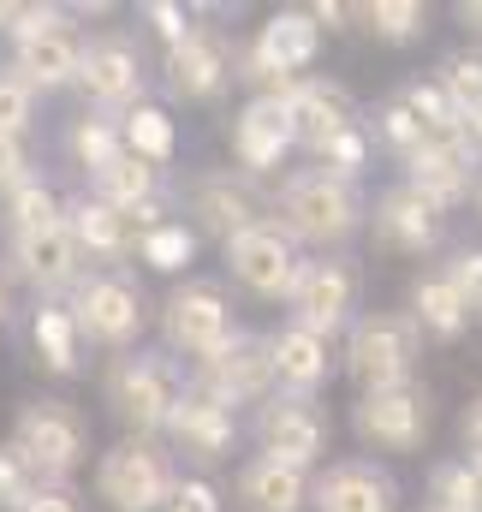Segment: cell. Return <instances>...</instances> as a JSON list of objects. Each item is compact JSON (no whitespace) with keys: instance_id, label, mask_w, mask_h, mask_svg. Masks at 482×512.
<instances>
[{"instance_id":"46","label":"cell","mask_w":482,"mask_h":512,"mask_svg":"<svg viewBox=\"0 0 482 512\" xmlns=\"http://www.w3.org/2000/svg\"><path fill=\"white\" fill-rule=\"evenodd\" d=\"M459 429H465V447H471V459H482V393L465 405V423H459Z\"/></svg>"},{"instance_id":"24","label":"cell","mask_w":482,"mask_h":512,"mask_svg":"<svg viewBox=\"0 0 482 512\" xmlns=\"http://www.w3.org/2000/svg\"><path fill=\"white\" fill-rule=\"evenodd\" d=\"M78 268H84V256H78L72 233H66V215H60L54 227H42V233L12 239V274H18V280H30L36 292L78 286Z\"/></svg>"},{"instance_id":"1","label":"cell","mask_w":482,"mask_h":512,"mask_svg":"<svg viewBox=\"0 0 482 512\" xmlns=\"http://www.w3.org/2000/svg\"><path fill=\"white\" fill-rule=\"evenodd\" d=\"M268 221H280L292 245L334 251V245H346L363 227V197H358V185H340V179H328L322 167H304V173H292V179L280 185Z\"/></svg>"},{"instance_id":"36","label":"cell","mask_w":482,"mask_h":512,"mask_svg":"<svg viewBox=\"0 0 482 512\" xmlns=\"http://www.w3.org/2000/svg\"><path fill=\"white\" fill-rule=\"evenodd\" d=\"M429 512H482L477 483H471V459H441L429 471Z\"/></svg>"},{"instance_id":"9","label":"cell","mask_w":482,"mask_h":512,"mask_svg":"<svg viewBox=\"0 0 482 512\" xmlns=\"http://www.w3.org/2000/svg\"><path fill=\"white\" fill-rule=\"evenodd\" d=\"M358 292H363V274L352 256H304L286 304H292V322L334 340L340 328H352V310H358Z\"/></svg>"},{"instance_id":"40","label":"cell","mask_w":482,"mask_h":512,"mask_svg":"<svg viewBox=\"0 0 482 512\" xmlns=\"http://www.w3.org/2000/svg\"><path fill=\"white\" fill-rule=\"evenodd\" d=\"M36 489H42V483L30 477V465H24L12 447H0V512H18Z\"/></svg>"},{"instance_id":"25","label":"cell","mask_w":482,"mask_h":512,"mask_svg":"<svg viewBox=\"0 0 482 512\" xmlns=\"http://www.w3.org/2000/svg\"><path fill=\"white\" fill-rule=\"evenodd\" d=\"M239 507L244 512H304L310 507V471H292L280 459H244L239 471Z\"/></svg>"},{"instance_id":"14","label":"cell","mask_w":482,"mask_h":512,"mask_svg":"<svg viewBox=\"0 0 482 512\" xmlns=\"http://www.w3.org/2000/svg\"><path fill=\"white\" fill-rule=\"evenodd\" d=\"M185 382H191V393H203V399H215L221 411H233V417H239V405H262V399L274 393V376H268V346H262V340H250V334H239L227 352H215L209 364H197Z\"/></svg>"},{"instance_id":"11","label":"cell","mask_w":482,"mask_h":512,"mask_svg":"<svg viewBox=\"0 0 482 512\" xmlns=\"http://www.w3.org/2000/svg\"><path fill=\"white\" fill-rule=\"evenodd\" d=\"M262 459H280L292 471H310L322 453H328V411L316 399H292V393H268L256 405V423H250Z\"/></svg>"},{"instance_id":"29","label":"cell","mask_w":482,"mask_h":512,"mask_svg":"<svg viewBox=\"0 0 482 512\" xmlns=\"http://www.w3.org/2000/svg\"><path fill=\"white\" fill-rule=\"evenodd\" d=\"M30 346H36V364L48 376H78V358H84V340L66 316V304H42L30 316Z\"/></svg>"},{"instance_id":"19","label":"cell","mask_w":482,"mask_h":512,"mask_svg":"<svg viewBox=\"0 0 482 512\" xmlns=\"http://www.w3.org/2000/svg\"><path fill=\"white\" fill-rule=\"evenodd\" d=\"M161 435H167V441H161L167 453H185L191 465H221V459H233V447H239V417L221 411L215 399L191 393V382H185V399L173 405V417H167Z\"/></svg>"},{"instance_id":"27","label":"cell","mask_w":482,"mask_h":512,"mask_svg":"<svg viewBox=\"0 0 482 512\" xmlns=\"http://www.w3.org/2000/svg\"><path fill=\"white\" fill-rule=\"evenodd\" d=\"M411 328L417 334H429V340H459L465 328H471V316H465V304H459V292H453V280L435 268V274H417L411 280Z\"/></svg>"},{"instance_id":"44","label":"cell","mask_w":482,"mask_h":512,"mask_svg":"<svg viewBox=\"0 0 482 512\" xmlns=\"http://www.w3.org/2000/svg\"><path fill=\"white\" fill-rule=\"evenodd\" d=\"M18 512H78V495H72V489H60V483H42V489H36Z\"/></svg>"},{"instance_id":"31","label":"cell","mask_w":482,"mask_h":512,"mask_svg":"<svg viewBox=\"0 0 482 512\" xmlns=\"http://www.w3.org/2000/svg\"><path fill=\"white\" fill-rule=\"evenodd\" d=\"M352 18L375 42H393V48H405V42H417L429 30V6L423 0H363V6H352Z\"/></svg>"},{"instance_id":"15","label":"cell","mask_w":482,"mask_h":512,"mask_svg":"<svg viewBox=\"0 0 482 512\" xmlns=\"http://www.w3.org/2000/svg\"><path fill=\"white\" fill-rule=\"evenodd\" d=\"M233 84V42L215 24H191L167 48V90L179 102H215Z\"/></svg>"},{"instance_id":"43","label":"cell","mask_w":482,"mask_h":512,"mask_svg":"<svg viewBox=\"0 0 482 512\" xmlns=\"http://www.w3.org/2000/svg\"><path fill=\"white\" fill-rule=\"evenodd\" d=\"M143 18H149V24L161 30V42H167V48H173V42H179V36L191 30L185 6H173V0H149V6H143Z\"/></svg>"},{"instance_id":"47","label":"cell","mask_w":482,"mask_h":512,"mask_svg":"<svg viewBox=\"0 0 482 512\" xmlns=\"http://www.w3.org/2000/svg\"><path fill=\"white\" fill-rule=\"evenodd\" d=\"M459 24H465L471 36H482V0H465V6H459Z\"/></svg>"},{"instance_id":"48","label":"cell","mask_w":482,"mask_h":512,"mask_svg":"<svg viewBox=\"0 0 482 512\" xmlns=\"http://www.w3.org/2000/svg\"><path fill=\"white\" fill-rule=\"evenodd\" d=\"M471 483H477V501H482V459H471Z\"/></svg>"},{"instance_id":"5","label":"cell","mask_w":482,"mask_h":512,"mask_svg":"<svg viewBox=\"0 0 482 512\" xmlns=\"http://www.w3.org/2000/svg\"><path fill=\"white\" fill-rule=\"evenodd\" d=\"M173 489H179V465L149 435H125L96 459V495L108 512H161Z\"/></svg>"},{"instance_id":"20","label":"cell","mask_w":482,"mask_h":512,"mask_svg":"<svg viewBox=\"0 0 482 512\" xmlns=\"http://www.w3.org/2000/svg\"><path fill=\"white\" fill-rule=\"evenodd\" d=\"M316 512H399V483L375 459H334L322 477H310Z\"/></svg>"},{"instance_id":"13","label":"cell","mask_w":482,"mask_h":512,"mask_svg":"<svg viewBox=\"0 0 482 512\" xmlns=\"http://www.w3.org/2000/svg\"><path fill=\"white\" fill-rule=\"evenodd\" d=\"M227 268H233V280H239L244 292H256V298H286L292 280H298V268H304V251L286 239L280 221L262 215L256 227H244L239 239H227Z\"/></svg>"},{"instance_id":"23","label":"cell","mask_w":482,"mask_h":512,"mask_svg":"<svg viewBox=\"0 0 482 512\" xmlns=\"http://www.w3.org/2000/svg\"><path fill=\"white\" fill-rule=\"evenodd\" d=\"M262 346H268V376H274V393L316 399V387L328 382V370H334L328 340H322V334H310V328H298V322L274 328Z\"/></svg>"},{"instance_id":"8","label":"cell","mask_w":482,"mask_h":512,"mask_svg":"<svg viewBox=\"0 0 482 512\" xmlns=\"http://www.w3.org/2000/svg\"><path fill=\"white\" fill-rule=\"evenodd\" d=\"M161 328H167V346L191 364H209L215 352H227L239 340V322H233V304L215 280H185L167 292L161 304Z\"/></svg>"},{"instance_id":"38","label":"cell","mask_w":482,"mask_h":512,"mask_svg":"<svg viewBox=\"0 0 482 512\" xmlns=\"http://www.w3.org/2000/svg\"><path fill=\"white\" fill-rule=\"evenodd\" d=\"M375 137H381V143H387L399 161H405L411 149H423V143H429V131H423L417 120H411V114H405V108H399V96L381 108V120H375Z\"/></svg>"},{"instance_id":"30","label":"cell","mask_w":482,"mask_h":512,"mask_svg":"<svg viewBox=\"0 0 482 512\" xmlns=\"http://www.w3.org/2000/svg\"><path fill=\"white\" fill-rule=\"evenodd\" d=\"M120 143H125V155H137V161L155 167V173L179 155V131H173V120H167L161 108H149V102H137V108L120 114Z\"/></svg>"},{"instance_id":"45","label":"cell","mask_w":482,"mask_h":512,"mask_svg":"<svg viewBox=\"0 0 482 512\" xmlns=\"http://www.w3.org/2000/svg\"><path fill=\"white\" fill-rule=\"evenodd\" d=\"M304 12H310V24H316L322 36H340L346 18H352V6H340V0H316V6H304Z\"/></svg>"},{"instance_id":"42","label":"cell","mask_w":482,"mask_h":512,"mask_svg":"<svg viewBox=\"0 0 482 512\" xmlns=\"http://www.w3.org/2000/svg\"><path fill=\"white\" fill-rule=\"evenodd\" d=\"M167 507H179V512H227L221 507V489H215L209 477H179V489H173Z\"/></svg>"},{"instance_id":"2","label":"cell","mask_w":482,"mask_h":512,"mask_svg":"<svg viewBox=\"0 0 482 512\" xmlns=\"http://www.w3.org/2000/svg\"><path fill=\"white\" fill-rule=\"evenodd\" d=\"M36 483H60L90 459V417L72 405V399H30L18 417H12V441H6Z\"/></svg>"},{"instance_id":"3","label":"cell","mask_w":482,"mask_h":512,"mask_svg":"<svg viewBox=\"0 0 482 512\" xmlns=\"http://www.w3.org/2000/svg\"><path fill=\"white\" fill-rule=\"evenodd\" d=\"M102 393H108L114 417H120L131 435L161 441L173 405L185 399V370H179V358H167V352H120V358L108 364V376H102Z\"/></svg>"},{"instance_id":"50","label":"cell","mask_w":482,"mask_h":512,"mask_svg":"<svg viewBox=\"0 0 482 512\" xmlns=\"http://www.w3.org/2000/svg\"><path fill=\"white\" fill-rule=\"evenodd\" d=\"M0 328H6V286H0Z\"/></svg>"},{"instance_id":"12","label":"cell","mask_w":482,"mask_h":512,"mask_svg":"<svg viewBox=\"0 0 482 512\" xmlns=\"http://www.w3.org/2000/svg\"><path fill=\"white\" fill-rule=\"evenodd\" d=\"M477 173H482V149L465 137V126L441 131V137H429L423 149L405 155V185H411L423 203H435V209L465 203L471 185H477Z\"/></svg>"},{"instance_id":"10","label":"cell","mask_w":482,"mask_h":512,"mask_svg":"<svg viewBox=\"0 0 482 512\" xmlns=\"http://www.w3.org/2000/svg\"><path fill=\"white\" fill-rule=\"evenodd\" d=\"M352 429H358L363 447L375 453H417L435 429V399L423 382H399L381 387V393H358L352 405Z\"/></svg>"},{"instance_id":"18","label":"cell","mask_w":482,"mask_h":512,"mask_svg":"<svg viewBox=\"0 0 482 512\" xmlns=\"http://www.w3.org/2000/svg\"><path fill=\"white\" fill-rule=\"evenodd\" d=\"M78 90L96 108H137V96H143V54H137V42L120 36V30L84 42V54H78Z\"/></svg>"},{"instance_id":"49","label":"cell","mask_w":482,"mask_h":512,"mask_svg":"<svg viewBox=\"0 0 482 512\" xmlns=\"http://www.w3.org/2000/svg\"><path fill=\"white\" fill-rule=\"evenodd\" d=\"M12 12H18V6H6V0H0V30H6V24H12Z\"/></svg>"},{"instance_id":"32","label":"cell","mask_w":482,"mask_h":512,"mask_svg":"<svg viewBox=\"0 0 482 512\" xmlns=\"http://www.w3.org/2000/svg\"><path fill=\"white\" fill-rule=\"evenodd\" d=\"M66 155H72L84 173H102L114 155H125L120 120H108V114H78V120H72V131H66Z\"/></svg>"},{"instance_id":"26","label":"cell","mask_w":482,"mask_h":512,"mask_svg":"<svg viewBox=\"0 0 482 512\" xmlns=\"http://www.w3.org/2000/svg\"><path fill=\"white\" fill-rule=\"evenodd\" d=\"M66 233H72L78 256L120 262V256L137 251V227H131V215L108 209V203H96V197H78V203L66 209Z\"/></svg>"},{"instance_id":"39","label":"cell","mask_w":482,"mask_h":512,"mask_svg":"<svg viewBox=\"0 0 482 512\" xmlns=\"http://www.w3.org/2000/svg\"><path fill=\"white\" fill-rule=\"evenodd\" d=\"M447 280H453V292H459V304H465V316L482 322V251H459L447 268H441Z\"/></svg>"},{"instance_id":"52","label":"cell","mask_w":482,"mask_h":512,"mask_svg":"<svg viewBox=\"0 0 482 512\" xmlns=\"http://www.w3.org/2000/svg\"><path fill=\"white\" fill-rule=\"evenodd\" d=\"M423 512H429V507H423Z\"/></svg>"},{"instance_id":"22","label":"cell","mask_w":482,"mask_h":512,"mask_svg":"<svg viewBox=\"0 0 482 512\" xmlns=\"http://www.w3.org/2000/svg\"><path fill=\"white\" fill-rule=\"evenodd\" d=\"M292 120H286V102H268V96H250L233 120V161H239L244 179H262L274 173L286 155H292Z\"/></svg>"},{"instance_id":"16","label":"cell","mask_w":482,"mask_h":512,"mask_svg":"<svg viewBox=\"0 0 482 512\" xmlns=\"http://www.w3.org/2000/svg\"><path fill=\"white\" fill-rule=\"evenodd\" d=\"M185 209H191V221H197L191 233H215L221 245L262 221V203H256V191H250V179H244L239 167H209V173H197V179L185 185Z\"/></svg>"},{"instance_id":"21","label":"cell","mask_w":482,"mask_h":512,"mask_svg":"<svg viewBox=\"0 0 482 512\" xmlns=\"http://www.w3.org/2000/svg\"><path fill=\"white\" fill-rule=\"evenodd\" d=\"M369 233H375V245L381 251H399V256H423L441 245V209L435 203H423L411 185H393V191H381L375 197V209H369Z\"/></svg>"},{"instance_id":"41","label":"cell","mask_w":482,"mask_h":512,"mask_svg":"<svg viewBox=\"0 0 482 512\" xmlns=\"http://www.w3.org/2000/svg\"><path fill=\"white\" fill-rule=\"evenodd\" d=\"M36 173H30V149H24V137H0V197H12L18 185H30Z\"/></svg>"},{"instance_id":"4","label":"cell","mask_w":482,"mask_h":512,"mask_svg":"<svg viewBox=\"0 0 482 512\" xmlns=\"http://www.w3.org/2000/svg\"><path fill=\"white\" fill-rule=\"evenodd\" d=\"M6 42H12V72L30 90H66V84H78L84 36H78V24H72L66 6H18L12 24H6Z\"/></svg>"},{"instance_id":"34","label":"cell","mask_w":482,"mask_h":512,"mask_svg":"<svg viewBox=\"0 0 482 512\" xmlns=\"http://www.w3.org/2000/svg\"><path fill=\"white\" fill-rule=\"evenodd\" d=\"M60 215H66V203H60V197H54V185H42V179L18 185V191L6 197V227H12V239L42 233V227H54Z\"/></svg>"},{"instance_id":"7","label":"cell","mask_w":482,"mask_h":512,"mask_svg":"<svg viewBox=\"0 0 482 512\" xmlns=\"http://www.w3.org/2000/svg\"><path fill=\"white\" fill-rule=\"evenodd\" d=\"M417 352H423V334L411 328L405 310H369V316L352 322V340H346V376L358 382V393L399 387V382H411Z\"/></svg>"},{"instance_id":"37","label":"cell","mask_w":482,"mask_h":512,"mask_svg":"<svg viewBox=\"0 0 482 512\" xmlns=\"http://www.w3.org/2000/svg\"><path fill=\"white\" fill-rule=\"evenodd\" d=\"M30 114H36V90L12 66H0V137H24Z\"/></svg>"},{"instance_id":"35","label":"cell","mask_w":482,"mask_h":512,"mask_svg":"<svg viewBox=\"0 0 482 512\" xmlns=\"http://www.w3.org/2000/svg\"><path fill=\"white\" fill-rule=\"evenodd\" d=\"M441 96L459 108V114H482V48H459L441 60Z\"/></svg>"},{"instance_id":"51","label":"cell","mask_w":482,"mask_h":512,"mask_svg":"<svg viewBox=\"0 0 482 512\" xmlns=\"http://www.w3.org/2000/svg\"><path fill=\"white\" fill-rule=\"evenodd\" d=\"M161 512H179V507H161Z\"/></svg>"},{"instance_id":"17","label":"cell","mask_w":482,"mask_h":512,"mask_svg":"<svg viewBox=\"0 0 482 512\" xmlns=\"http://www.w3.org/2000/svg\"><path fill=\"white\" fill-rule=\"evenodd\" d=\"M286 120H292V143L304 155H322L334 137H346L352 126H363L352 90L334 84V78H298L292 96H286Z\"/></svg>"},{"instance_id":"33","label":"cell","mask_w":482,"mask_h":512,"mask_svg":"<svg viewBox=\"0 0 482 512\" xmlns=\"http://www.w3.org/2000/svg\"><path fill=\"white\" fill-rule=\"evenodd\" d=\"M137 262H149L155 274H179V268H191V256H197V233L185 227V221H155L149 233H137Z\"/></svg>"},{"instance_id":"28","label":"cell","mask_w":482,"mask_h":512,"mask_svg":"<svg viewBox=\"0 0 482 512\" xmlns=\"http://www.w3.org/2000/svg\"><path fill=\"white\" fill-rule=\"evenodd\" d=\"M155 185H161V173H155V167H143L137 155H114L102 173H90V197H96V203H108V209H120V215L149 209V203H155Z\"/></svg>"},{"instance_id":"6","label":"cell","mask_w":482,"mask_h":512,"mask_svg":"<svg viewBox=\"0 0 482 512\" xmlns=\"http://www.w3.org/2000/svg\"><path fill=\"white\" fill-rule=\"evenodd\" d=\"M66 316H72L78 340L108 346V352H131V346H137V334H143V322H149V304H143V292H137V280H131V274L102 268V274H90V280H78V286H72Z\"/></svg>"}]
</instances>
